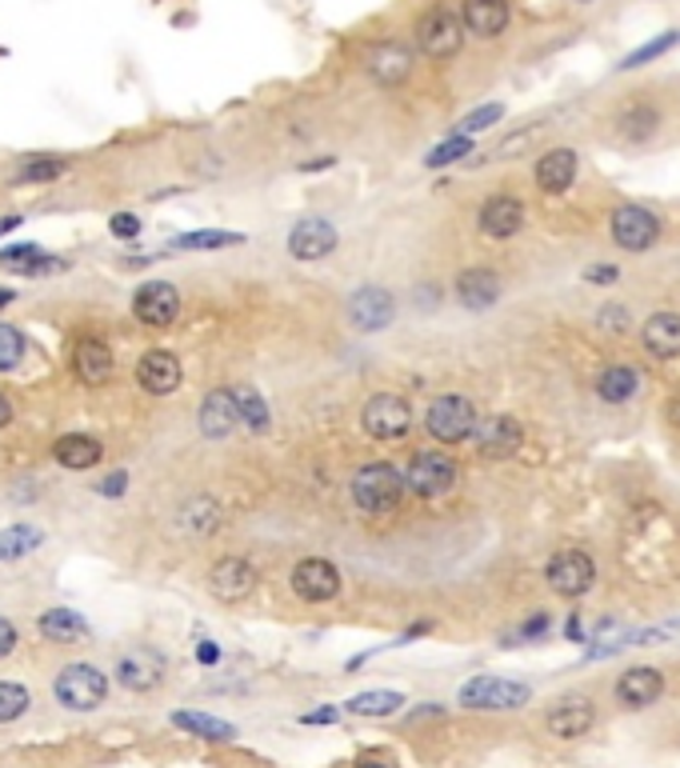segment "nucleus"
Wrapping results in <instances>:
<instances>
[{"instance_id": "1", "label": "nucleus", "mask_w": 680, "mask_h": 768, "mask_svg": "<svg viewBox=\"0 0 680 768\" xmlns=\"http://www.w3.org/2000/svg\"><path fill=\"white\" fill-rule=\"evenodd\" d=\"M405 472L388 464V460H369V464H360L353 484H348V496H353V505L364 512V517H388L400 508L405 500Z\"/></svg>"}, {"instance_id": "2", "label": "nucleus", "mask_w": 680, "mask_h": 768, "mask_svg": "<svg viewBox=\"0 0 680 768\" xmlns=\"http://www.w3.org/2000/svg\"><path fill=\"white\" fill-rule=\"evenodd\" d=\"M457 705L465 713H520L532 705V684L512 681V677H496V672H477L457 689Z\"/></svg>"}, {"instance_id": "3", "label": "nucleus", "mask_w": 680, "mask_h": 768, "mask_svg": "<svg viewBox=\"0 0 680 768\" xmlns=\"http://www.w3.org/2000/svg\"><path fill=\"white\" fill-rule=\"evenodd\" d=\"M596 720H601V708H596V696L593 693H560L553 696L541 713V724L544 732L560 744H577L584 736H593Z\"/></svg>"}, {"instance_id": "4", "label": "nucleus", "mask_w": 680, "mask_h": 768, "mask_svg": "<svg viewBox=\"0 0 680 768\" xmlns=\"http://www.w3.org/2000/svg\"><path fill=\"white\" fill-rule=\"evenodd\" d=\"M424 429H429V436H433L436 445L457 448L477 436L481 417H477V405H472L469 397H460V393H441V397L424 409Z\"/></svg>"}, {"instance_id": "5", "label": "nucleus", "mask_w": 680, "mask_h": 768, "mask_svg": "<svg viewBox=\"0 0 680 768\" xmlns=\"http://www.w3.org/2000/svg\"><path fill=\"white\" fill-rule=\"evenodd\" d=\"M544 584L560 600H584L596 584V560L584 548H557L544 560Z\"/></svg>"}, {"instance_id": "6", "label": "nucleus", "mask_w": 680, "mask_h": 768, "mask_svg": "<svg viewBox=\"0 0 680 768\" xmlns=\"http://www.w3.org/2000/svg\"><path fill=\"white\" fill-rule=\"evenodd\" d=\"M52 696H57L69 713H92V708H100L104 696H109V677H104L97 665H88V660H73V665H64V669L57 672Z\"/></svg>"}, {"instance_id": "7", "label": "nucleus", "mask_w": 680, "mask_h": 768, "mask_svg": "<svg viewBox=\"0 0 680 768\" xmlns=\"http://www.w3.org/2000/svg\"><path fill=\"white\" fill-rule=\"evenodd\" d=\"M665 233V216L648 205H617L608 216V236L620 252H648Z\"/></svg>"}, {"instance_id": "8", "label": "nucleus", "mask_w": 680, "mask_h": 768, "mask_svg": "<svg viewBox=\"0 0 680 768\" xmlns=\"http://www.w3.org/2000/svg\"><path fill=\"white\" fill-rule=\"evenodd\" d=\"M460 481V464L441 448H424L417 457L408 460L405 469V484L412 496L421 500H436V496H448Z\"/></svg>"}, {"instance_id": "9", "label": "nucleus", "mask_w": 680, "mask_h": 768, "mask_svg": "<svg viewBox=\"0 0 680 768\" xmlns=\"http://www.w3.org/2000/svg\"><path fill=\"white\" fill-rule=\"evenodd\" d=\"M665 693H668V677L656 665H629L613 681V701L625 713H648V708H656L665 701Z\"/></svg>"}, {"instance_id": "10", "label": "nucleus", "mask_w": 680, "mask_h": 768, "mask_svg": "<svg viewBox=\"0 0 680 768\" xmlns=\"http://www.w3.org/2000/svg\"><path fill=\"white\" fill-rule=\"evenodd\" d=\"M465 21H460V13H453V9H445V4H436V9H429V13L417 21V49L429 57V61H453L460 52V45H465Z\"/></svg>"}, {"instance_id": "11", "label": "nucleus", "mask_w": 680, "mask_h": 768, "mask_svg": "<svg viewBox=\"0 0 680 768\" xmlns=\"http://www.w3.org/2000/svg\"><path fill=\"white\" fill-rule=\"evenodd\" d=\"M164 681H169V657H164L161 648L133 645L116 657V684L128 689V693H136V696L157 693Z\"/></svg>"}, {"instance_id": "12", "label": "nucleus", "mask_w": 680, "mask_h": 768, "mask_svg": "<svg viewBox=\"0 0 680 768\" xmlns=\"http://www.w3.org/2000/svg\"><path fill=\"white\" fill-rule=\"evenodd\" d=\"M360 429L372 436V441H400L412 429V405L400 393H372L360 409Z\"/></svg>"}, {"instance_id": "13", "label": "nucleus", "mask_w": 680, "mask_h": 768, "mask_svg": "<svg viewBox=\"0 0 680 768\" xmlns=\"http://www.w3.org/2000/svg\"><path fill=\"white\" fill-rule=\"evenodd\" d=\"M288 589L305 605H329V600L341 596V569L329 557H305L288 572Z\"/></svg>"}, {"instance_id": "14", "label": "nucleus", "mask_w": 680, "mask_h": 768, "mask_svg": "<svg viewBox=\"0 0 680 768\" xmlns=\"http://www.w3.org/2000/svg\"><path fill=\"white\" fill-rule=\"evenodd\" d=\"M345 317H348V324L364 336L384 333V329H393V321H396V297L384 285H360L357 293L348 297Z\"/></svg>"}, {"instance_id": "15", "label": "nucleus", "mask_w": 680, "mask_h": 768, "mask_svg": "<svg viewBox=\"0 0 680 768\" xmlns=\"http://www.w3.org/2000/svg\"><path fill=\"white\" fill-rule=\"evenodd\" d=\"M341 245V233H336V224L329 216H305L288 228V257L300 264H317V261H329Z\"/></svg>"}, {"instance_id": "16", "label": "nucleus", "mask_w": 680, "mask_h": 768, "mask_svg": "<svg viewBox=\"0 0 680 768\" xmlns=\"http://www.w3.org/2000/svg\"><path fill=\"white\" fill-rule=\"evenodd\" d=\"M260 572L252 560L245 557H221L209 569V593L221 600V605H240L248 596L257 593Z\"/></svg>"}, {"instance_id": "17", "label": "nucleus", "mask_w": 680, "mask_h": 768, "mask_svg": "<svg viewBox=\"0 0 680 768\" xmlns=\"http://www.w3.org/2000/svg\"><path fill=\"white\" fill-rule=\"evenodd\" d=\"M477 228L489 240H512L524 233V200L517 193H493L477 209Z\"/></svg>"}, {"instance_id": "18", "label": "nucleus", "mask_w": 680, "mask_h": 768, "mask_svg": "<svg viewBox=\"0 0 680 768\" xmlns=\"http://www.w3.org/2000/svg\"><path fill=\"white\" fill-rule=\"evenodd\" d=\"M477 457L481 460H512L524 448V429H520L517 417L508 412H493L484 417L481 429H477Z\"/></svg>"}, {"instance_id": "19", "label": "nucleus", "mask_w": 680, "mask_h": 768, "mask_svg": "<svg viewBox=\"0 0 680 768\" xmlns=\"http://www.w3.org/2000/svg\"><path fill=\"white\" fill-rule=\"evenodd\" d=\"M453 297H457L460 309L484 312V309H493L496 300L505 297V281H500V273H496V269L472 264V269L457 273V281H453Z\"/></svg>"}, {"instance_id": "20", "label": "nucleus", "mask_w": 680, "mask_h": 768, "mask_svg": "<svg viewBox=\"0 0 680 768\" xmlns=\"http://www.w3.org/2000/svg\"><path fill=\"white\" fill-rule=\"evenodd\" d=\"M181 312V293L169 281H145L133 297V317L149 329H169Z\"/></svg>"}, {"instance_id": "21", "label": "nucleus", "mask_w": 680, "mask_h": 768, "mask_svg": "<svg viewBox=\"0 0 680 768\" xmlns=\"http://www.w3.org/2000/svg\"><path fill=\"white\" fill-rule=\"evenodd\" d=\"M577 173H581V152L569 149V145H557V149H548L536 161V188H541L544 197H565L572 185H577Z\"/></svg>"}, {"instance_id": "22", "label": "nucleus", "mask_w": 680, "mask_h": 768, "mask_svg": "<svg viewBox=\"0 0 680 768\" xmlns=\"http://www.w3.org/2000/svg\"><path fill=\"white\" fill-rule=\"evenodd\" d=\"M181 381H185V369H181V360L169 348H149L145 357L136 360V384L149 397H169V393L181 388Z\"/></svg>"}, {"instance_id": "23", "label": "nucleus", "mask_w": 680, "mask_h": 768, "mask_svg": "<svg viewBox=\"0 0 680 768\" xmlns=\"http://www.w3.org/2000/svg\"><path fill=\"white\" fill-rule=\"evenodd\" d=\"M364 69H369V76L381 88H400L408 76H412V69H417V57H412V49H405L400 40H381V45L364 57Z\"/></svg>"}, {"instance_id": "24", "label": "nucleus", "mask_w": 680, "mask_h": 768, "mask_svg": "<svg viewBox=\"0 0 680 768\" xmlns=\"http://www.w3.org/2000/svg\"><path fill=\"white\" fill-rule=\"evenodd\" d=\"M660 128V112H656L653 100L632 97L625 100L617 112H613V133H617L625 145H648Z\"/></svg>"}, {"instance_id": "25", "label": "nucleus", "mask_w": 680, "mask_h": 768, "mask_svg": "<svg viewBox=\"0 0 680 768\" xmlns=\"http://www.w3.org/2000/svg\"><path fill=\"white\" fill-rule=\"evenodd\" d=\"M460 21H465V33H472V37L496 40L508 33L512 9H508V0H460Z\"/></svg>"}, {"instance_id": "26", "label": "nucleus", "mask_w": 680, "mask_h": 768, "mask_svg": "<svg viewBox=\"0 0 680 768\" xmlns=\"http://www.w3.org/2000/svg\"><path fill=\"white\" fill-rule=\"evenodd\" d=\"M641 345L653 360H677L680 357V312L660 309L653 312V317H644Z\"/></svg>"}, {"instance_id": "27", "label": "nucleus", "mask_w": 680, "mask_h": 768, "mask_svg": "<svg viewBox=\"0 0 680 768\" xmlns=\"http://www.w3.org/2000/svg\"><path fill=\"white\" fill-rule=\"evenodd\" d=\"M236 424H240V409H236L233 388H212L209 397L200 400V433L209 441H224L236 433Z\"/></svg>"}, {"instance_id": "28", "label": "nucleus", "mask_w": 680, "mask_h": 768, "mask_svg": "<svg viewBox=\"0 0 680 768\" xmlns=\"http://www.w3.org/2000/svg\"><path fill=\"white\" fill-rule=\"evenodd\" d=\"M405 705H408V696L396 693V689H364V693L348 696L345 713L348 717H360V720H388Z\"/></svg>"}, {"instance_id": "29", "label": "nucleus", "mask_w": 680, "mask_h": 768, "mask_svg": "<svg viewBox=\"0 0 680 768\" xmlns=\"http://www.w3.org/2000/svg\"><path fill=\"white\" fill-rule=\"evenodd\" d=\"M641 372L632 369V364H608L601 376H596V397L605 400V405H629V400L641 397Z\"/></svg>"}, {"instance_id": "30", "label": "nucleus", "mask_w": 680, "mask_h": 768, "mask_svg": "<svg viewBox=\"0 0 680 768\" xmlns=\"http://www.w3.org/2000/svg\"><path fill=\"white\" fill-rule=\"evenodd\" d=\"M73 369L85 384H104L112 376V348L100 336H85L73 352Z\"/></svg>"}, {"instance_id": "31", "label": "nucleus", "mask_w": 680, "mask_h": 768, "mask_svg": "<svg viewBox=\"0 0 680 768\" xmlns=\"http://www.w3.org/2000/svg\"><path fill=\"white\" fill-rule=\"evenodd\" d=\"M37 629L52 645H76L88 636V620L76 608H49V612H40Z\"/></svg>"}, {"instance_id": "32", "label": "nucleus", "mask_w": 680, "mask_h": 768, "mask_svg": "<svg viewBox=\"0 0 680 768\" xmlns=\"http://www.w3.org/2000/svg\"><path fill=\"white\" fill-rule=\"evenodd\" d=\"M52 457L61 460L64 469L85 472V469H92V464H100V457H104V445H100L97 436L69 433V436H61V441L52 445Z\"/></svg>"}, {"instance_id": "33", "label": "nucleus", "mask_w": 680, "mask_h": 768, "mask_svg": "<svg viewBox=\"0 0 680 768\" xmlns=\"http://www.w3.org/2000/svg\"><path fill=\"white\" fill-rule=\"evenodd\" d=\"M173 724L181 732H188V736H197V741H217V744L236 741L233 720L209 717V713H173Z\"/></svg>"}, {"instance_id": "34", "label": "nucleus", "mask_w": 680, "mask_h": 768, "mask_svg": "<svg viewBox=\"0 0 680 768\" xmlns=\"http://www.w3.org/2000/svg\"><path fill=\"white\" fill-rule=\"evenodd\" d=\"M181 529L193 536H212L221 529V505L212 496H197L181 508Z\"/></svg>"}, {"instance_id": "35", "label": "nucleus", "mask_w": 680, "mask_h": 768, "mask_svg": "<svg viewBox=\"0 0 680 768\" xmlns=\"http://www.w3.org/2000/svg\"><path fill=\"white\" fill-rule=\"evenodd\" d=\"M0 269L4 273H49L52 269V257L45 252L40 245H13L0 252Z\"/></svg>"}, {"instance_id": "36", "label": "nucleus", "mask_w": 680, "mask_h": 768, "mask_svg": "<svg viewBox=\"0 0 680 768\" xmlns=\"http://www.w3.org/2000/svg\"><path fill=\"white\" fill-rule=\"evenodd\" d=\"M233 397H236V409H240V421H245L252 433H269V429H272L269 400L260 397L252 384H236Z\"/></svg>"}, {"instance_id": "37", "label": "nucleus", "mask_w": 680, "mask_h": 768, "mask_svg": "<svg viewBox=\"0 0 680 768\" xmlns=\"http://www.w3.org/2000/svg\"><path fill=\"white\" fill-rule=\"evenodd\" d=\"M245 236L240 233H221V228H205V233H181L169 240V248H181V252H212V248H228L240 245Z\"/></svg>"}, {"instance_id": "38", "label": "nucleus", "mask_w": 680, "mask_h": 768, "mask_svg": "<svg viewBox=\"0 0 680 768\" xmlns=\"http://www.w3.org/2000/svg\"><path fill=\"white\" fill-rule=\"evenodd\" d=\"M40 545H45V533H40V529H33V524H13V529L0 533V560L25 557V553H33V548Z\"/></svg>"}, {"instance_id": "39", "label": "nucleus", "mask_w": 680, "mask_h": 768, "mask_svg": "<svg viewBox=\"0 0 680 768\" xmlns=\"http://www.w3.org/2000/svg\"><path fill=\"white\" fill-rule=\"evenodd\" d=\"M677 40H680V33L672 28V33H660L656 40H648V45H641V49H632L625 61L617 64L620 73H632V69H644V64H653V61H660L668 49H677Z\"/></svg>"}, {"instance_id": "40", "label": "nucleus", "mask_w": 680, "mask_h": 768, "mask_svg": "<svg viewBox=\"0 0 680 768\" xmlns=\"http://www.w3.org/2000/svg\"><path fill=\"white\" fill-rule=\"evenodd\" d=\"M472 152V137H460V133H448L445 140H441V145H436L433 152H429V157H424V169H453V164L457 161H465V157H469Z\"/></svg>"}, {"instance_id": "41", "label": "nucleus", "mask_w": 680, "mask_h": 768, "mask_svg": "<svg viewBox=\"0 0 680 768\" xmlns=\"http://www.w3.org/2000/svg\"><path fill=\"white\" fill-rule=\"evenodd\" d=\"M28 705H33V696H28L25 684L0 681V724H13V720H21L28 713Z\"/></svg>"}, {"instance_id": "42", "label": "nucleus", "mask_w": 680, "mask_h": 768, "mask_svg": "<svg viewBox=\"0 0 680 768\" xmlns=\"http://www.w3.org/2000/svg\"><path fill=\"white\" fill-rule=\"evenodd\" d=\"M500 121H505V104L493 100V104H481V109H472L469 116H460L453 133H460V137H477V133H484V128H493V124H500Z\"/></svg>"}, {"instance_id": "43", "label": "nucleus", "mask_w": 680, "mask_h": 768, "mask_svg": "<svg viewBox=\"0 0 680 768\" xmlns=\"http://www.w3.org/2000/svg\"><path fill=\"white\" fill-rule=\"evenodd\" d=\"M553 636V612L548 608H536L529 617L517 624V641H508V645H541Z\"/></svg>"}, {"instance_id": "44", "label": "nucleus", "mask_w": 680, "mask_h": 768, "mask_svg": "<svg viewBox=\"0 0 680 768\" xmlns=\"http://www.w3.org/2000/svg\"><path fill=\"white\" fill-rule=\"evenodd\" d=\"M25 360V336L13 324H0V372H13Z\"/></svg>"}, {"instance_id": "45", "label": "nucleus", "mask_w": 680, "mask_h": 768, "mask_svg": "<svg viewBox=\"0 0 680 768\" xmlns=\"http://www.w3.org/2000/svg\"><path fill=\"white\" fill-rule=\"evenodd\" d=\"M64 173V161H57V157H28L25 164H21V181L25 185H33V181H52V176Z\"/></svg>"}, {"instance_id": "46", "label": "nucleus", "mask_w": 680, "mask_h": 768, "mask_svg": "<svg viewBox=\"0 0 680 768\" xmlns=\"http://www.w3.org/2000/svg\"><path fill=\"white\" fill-rule=\"evenodd\" d=\"M632 312L625 309V305H601V312H596V324L605 329V333H613V336H625L632 329Z\"/></svg>"}, {"instance_id": "47", "label": "nucleus", "mask_w": 680, "mask_h": 768, "mask_svg": "<svg viewBox=\"0 0 680 768\" xmlns=\"http://www.w3.org/2000/svg\"><path fill=\"white\" fill-rule=\"evenodd\" d=\"M584 281H589V285L593 288H613L620 281V264H613V261H605V264H589V269H584Z\"/></svg>"}, {"instance_id": "48", "label": "nucleus", "mask_w": 680, "mask_h": 768, "mask_svg": "<svg viewBox=\"0 0 680 768\" xmlns=\"http://www.w3.org/2000/svg\"><path fill=\"white\" fill-rule=\"evenodd\" d=\"M109 228H112V236H121V240H133L136 233H140V221H136L133 212H116L109 221Z\"/></svg>"}, {"instance_id": "49", "label": "nucleus", "mask_w": 680, "mask_h": 768, "mask_svg": "<svg viewBox=\"0 0 680 768\" xmlns=\"http://www.w3.org/2000/svg\"><path fill=\"white\" fill-rule=\"evenodd\" d=\"M565 641H569V645H584V641H589V629H584V620H581V608H572L569 620H565Z\"/></svg>"}, {"instance_id": "50", "label": "nucleus", "mask_w": 680, "mask_h": 768, "mask_svg": "<svg viewBox=\"0 0 680 768\" xmlns=\"http://www.w3.org/2000/svg\"><path fill=\"white\" fill-rule=\"evenodd\" d=\"M341 720V708L336 705H324V708H312V713H300V724H336Z\"/></svg>"}, {"instance_id": "51", "label": "nucleus", "mask_w": 680, "mask_h": 768, "mask_svg": "<svg viewBox=\"0 0 680 768\" xmlns=\"http://www.w3.org/2000/svg\"><path fill=\"white\" fill-rule=\"evenodd\" d=\"M197 660L205 665V669L221 665V645H217V641H209V636H200V641H197Z\"/></svg>"}, {"instance_id": "52", "label": "nucleus", "mask_w": 680, "mask_h": 768, "mask_svg": "<svg viewBox=\"0 0 680 768\" xmlns=\"http://www.w3.org/2000/svg\"><path fill=\"white\" fill-rule=\"evenodd\" d=\"M353 768H396V760L388 753H360Z\"/></svg>"}, {"instance_id": "53", "label": "nucleus", "mask_w": 680, "mask_h": 768, "mask_svg": "<svg viewBox=\"0 0 680 768\" xmlns=\"http://www.w3.org/2000/svg\"><path fill=\"white\" fill-rule=\"evenodd\" d=\"M429 632H433V620H421V624H412V629H408V632H400V636H396V641H393V648L412 645L417 636H429Z\"/></svg>"}, {"instance_id": "54", "label": "nucleus", "mask_w": 680, "mask_h": 768, "mask_svg": "<svg viewBox=\"0 0 680 768\" xmlns=\"http://www.w3.org/2000/svg\"><path fill=\"white\" fill-rule=\"evenodd\" d=\"M13 648H16V629H13V624H9L4 617H0V660L9 657Z\"/></svg>"}, {"instance_id": "55", "label": "nucleus", "mask_w": 680, "mask_h": 768, "mask_svg": "<svg viewBox=\"0 0 680 768\" xmlns=\"http://www.w3.org/2000/svg\"><path fill=\"white\" fill-rule=\"evenodd\" d=\"M124 488H128V472H112V476H104V484H100L104 496H121Z\"/></svg>"}, {"instance_id": "56", "label": "nucleus", "mask_w": 680, "mask_h": 768, "mask_svg": "<svg viewBox=\"0 0 680 768\" xmlns=\"http://www.w3.org/2000/svg\"><path fill=\"white\" fill-rule=\"evenodd\" d=\"M336 164V157H312V161L300 164V173H329Z\"/></svg>"}, {"instance_id": "57", "label": "nucleus", "mask_w": 680, "mask_h": 768, "mask_svg": "<svg viewBox=\"0 0 680 768\" xmlns=\"http://www.w3.org/2000/svg\"><path fill=\"white\" fill-rule=\"evenodd\" d=\"M665 417H668V421H672V424H677V429H680V397H672V400H668V405H665Z\"/></svg>"}, {"instance_id": "58", "label": "nucleus", "mask_w": 680, "mask_h": 768, "mask_svg": "<svg viewBox=\"0 0 680 768\" xmlns=\"http://www.w3.org/2000/svg\"><path fill=\"white\" fill-rule=\"evenodd\" d=\"M13 421V405H9V400L0 397V429H4V424Z\"/></svg>"}, {"instance_id": "59", "label": "nucleus", "mask_w": 680, "mask_h": 768, "mask_svg": "<svg viewBox=\"0 0 680 768\" xmlns=\"http://www.w3.org/2000/svg\"><path fill=\"white\" fill-rule=\"evenodd\" d=\"M16 224H21V216H0V236H4V233H13Z\"/></svg>"}, {"instance_id": "60", "label": "nucleus", "mask_w": 680, "mask_h": 768, "mask_svg": "<svg viewBox=\"0 0 680 768\" xmlns=\"http://www.w3.org/2000/svg\"><path fill=\"white\" fill-rule=\"evenodd\" d=\"M577 4H593V0H577Z\"/></svg>"}]
</instances>
